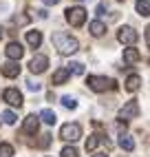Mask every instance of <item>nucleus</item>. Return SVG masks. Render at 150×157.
<instances>
[{
	"label": "nucleus",
	"instance_id": "obj_1",
	"mask_svg": "<svg viewBox=\"0 0 150 157\" xmlns=\"http://www.w3.org/2000/svg\"><path fill=\"white\" fill-rule=\"evenodd\" d=\"M53 44H55V49L60 51L62 56H73L75 51L80 49L77 40H75L71 33H64V31H58V33H53Z\"/></svg>",
	"mask_w": 150,
	"mask_h": 157
},
{
	"label": "nucleus",
	"instance_id": "obj_2",
	"mask_svg": "<svg viewBox=\"0 0 150 157\" xmlns=\"http://www.w3.org/2000/svg\"><path fill=\"white\" fill-rule=\"evenodd\" d=\"M88 86L97 93H104V91L117 89V82L111 80V78H104V75H88Z\"/></svg>",
	"mask_w": 150,
	"mask_h": 157
},
{
	"label": "nucleus",
	"instance_id": "obj_3",
	"mask_svg": "<svg viewBox=\"0 0 150 157\" xmlns=\"http://www.w3.org/2000/svg\"><path fill=\"white\" fill-rule=\"evenodd\" d=\"M60 137L62 140H66V142H77L80 137H82V126H80V124H64V126L60 128Z\"/></svg>",
	"mask_w": 150,
	"mask_h": 157
},
{
	"label": "nucleus",
	"instance_id": "obj_4",
	"mask_svg": "<svg viewBox=\"0 0 150 157\" xmlns=\"http://www.w3.org/2000/svg\"><path fill=\"white\" fill-rule=\"evenodd\" d=\"M66 20L71 27H82L84 20H86V9L84 7H71L66 9Z\"/></svg>",
	"mask_w": 150,
	"mask_h": 157
},
{
	"label": "nucleus",
	"instance_id": "obj_5",
	"mask_svg": "<svg viewBox=\"0 0 150 157\" xmlns=\"http://www.w3.org/2000/svg\"><path fill=\"white\" fill-rule=\"evenodd\" d=\"M137 38H139V33H137L133 27H122L119 33H117V40H119L122 44H135Z\"/></svg>",
	"mask_w": 150,
	"mask_h": 157
},
{
	"label": "nucleus",
	"instance_id": "obj_6",
	"mask_svg": "<svg viewBox=\"0 0 150 157\" xmlns=\"http://www.w3.org/2000/svg\"><path fill=\"white\" fill-rule=\"evenodd\" d=\"M139 115V104H137V100H130L126 104V106L119 111V117H122V122H126V120H135Z\"/></svg>",
	"mask_w": 150,
	"mask_h": 157
},
{
	"label": "nucleus",
	"instance_id": "obj_7",
	"mask_svg": "<svg viewBox=\"0 0 150 157\" xmlns=\"http://www.w3.org/2000/svg\"><path fill=\"white\" fill-rule=\"evenodd\" d=\"M2 98H5V102L7 104H11V106H22V93H20L18 89H7L5 93H2Z\"/></svg>",
	"mask_w": 150,
	"mask_h": 157
},
{
	"label": "nucleus",
	"instance_id": "obj_8",
	"mask_svg": "<svg viewBox=\"0 0 150 157\" xmlns=\"http://www.w3.org/2000/svg\"><path fill=\"white\" fill-rule=\"evenodd\" d=\"M47 67H49V58H47V56H36L33 60L29 62L31 73H44V71H47Z\"/></svg>",
	"mask_w": 150,
	"mask_h": 157
},
{
	"label": "nucleus",
	"instance_id": "obj_9",
	"mask_svg": "<svg viewBox=\"0 0 150 157\" xmlns=\"http://www.w3.org/2000/svg\"><path fill=\"white\" fill-rule=\"evenodd\" d=\"M5 53H7L9 60H20V58H22V53H24V49H22V44H20V42H9L7 49H5Z\"/></svg>",
	"mask_w": 150,
	"mask_h": 157
},
{
	"label": "nucleus",
	"instance_id": "obj_10",
	"mask_svg": "<svg viewBox=\"0 0 150 157\" xmlns=\"http://www.w3.org/2000/svg\"><path fill=\"white\" fill-rule=\"evenodd\" d=\"M0 73H2L5 78H18L20 75V67H18V62H7V64L0 67Z\"/></svg>",
	"mask_w": 150,
	"mask_h": 157
},
{
	"label": "nucleus",
	"instance_id": "obj_11",
	"mask_svg": "<svg viewBox=\"0 0 150 157\" xmlns=\"http://www.w3.org/2000/svg\"><path fill=\"white\" fill-rule=\"evenodd\" d=\"M71 78V71L66 69V67H60L55 73H53V78H51V84H64Z\"/></svg>",
	"mask_w": 150,
	"mask_h": 157
},
{
	"label": "nucleus",
	"instance_id": "obj_12",
	"mask_svg": "<svg viewBox=\"0 0 150 157\" xmlns=\"http://www.w3.org/2000/svg\"><path fill=\"white\" fill-rule=\"evenodd\" d=\"M38 128H40V120L36 117V115H29V117L24 120V133L36 135V133H38Z\"/></svg>",
	"mask_w": 150,
	"mask_h": 157
},
{
	"label": "nucleus",
	"instance_id": "obj_13",
	"mask_svg": "<svg viewBox=\"0 0 150 157\" xmlns=\"http://www.w3.org/2000/svg\"><path fill=\"white\" fill-rule=\"evenodd\" d=\"M139 58H141V53L137 49H124V62L126 64H135V62H139Z\"/></svg>",
	"mask_w": 150,
	"mask_h": 157
},
{
	"label": "nucleus",
	"instance_id": "obj_14",
	"mask_svg": "<svg viewBox=\"0 0 150 157\" xmlns=\"http://www.w3.org/2000/svg\"><path fill=\"white\" fill-rule=\"evenodd\" d=\"M88 31H91V36L99 38V36H104V31H106V25H104V22H99V20H93V22L88 25Z\"/></svg>",
	"mask_w": 150,
	"mask_h": 157
},
{
	"label": "nucleus",
	"instance_id": "obj_15",
	"mask_svg": "<svg viewBox=\"0 0 150 157\" xmlns=\"http://www.w3.org/2000/svg\"><path fill=\"white\" fill-rule=\"evenodd\" d=\"M27 42L33 49H38L42 44V33H40V31H29V33H27Z\"/></svg>",
	"mask_w": 150,
	"mask_h": 157
},
{
	"label": "nucleus",
	"instance_id": "obj_16",
	"mask_svg": "<svg viewBox=\"0 0 150 157\" xmlns=\"http://www.w3.org/2000/svg\"><path fill=\"white\" fill-rule=\"evenodd\" d=\"M139 86H141V78H139V75H128V80H126V91L135 93Z\"/></svg>",
	"mask_w": 150,
	"mask_h": 157
},
{
	"label": "nucleus",
	"instance_id": "obj_17",
	"mask_svg": "<svg viewBox=\"0 0 150 157\" xmlns=\"http://www.w3.org/2000/svg\"><path fill=\"white\" fill-rule=\"evenodd\" d=\"M38 120H42L44 124H55V122H58V115L53 113L51 109H44V111L40 113V117H38Z\"/></svg>",
	"mask_w": 150,
	"mask_h": 157
},
{
	"label": "nucleus",
	"instance_id": "obj_18",
	"mask_svg": "<svg viewBox=\"0 0 150 157\" xmlns=\"http://www.w3.org/2000/svg\"><path fill=\"white\" fill-rule=\"evenodd\" d=\"M119 146H122L124 151H128V153L135 151V142H133L130 137H128V135H119Z\"/></svg>",
	"mask_w": 150,
	"mask_h": 157
},
{
	"label": "nucleus",
	"instance_id": "obj_19",
	"mask_svg": "<svg viewBox=\"0 0 150 157\" xmlns=\"http://www.w3.org/2000/svg\"><path fill=\"white\" fill-rule=\"evenodd\" d=\"M137 11L146 18L150 13V2H148V0H137Z\"/></svg>",
	"mask_w": 150,
	"mask_h": 157
},
{
	"label": "nucleus",
	"instance_id": "obj_20",
	"mask_svg": "<svg viewBox=\"0 0 150 157\" xmlns=\"http://www.w3.org/2000/svg\"><path fill=\"white\" fill-rule=\"evenodd\" d=\"M102 142V135H91V137L86 140V151H95V146H97Z\"/></svg>",
	"mask_w": 150,
	"mask_h": 157
},
{
	"label": "nucleus",
	"instance_id": "obj_21",
	"mask_svg": "<svg viewBox=\"0 0 150 157\" xmlns=\"http://www.w3.org/2000/svg\"><path fill=\"white\" fill-rule=\"evenodd\" d=\"M0 157H13V146L11 144H0Z\"/></svg>",
	"mask_w": 150,
	"mask_h": 157
},
{
	"label": "nucleus",
	"instance_id": "obj_22",
	"mask_svg": "<svg viewBox=\"0 0 150 157\" xmlns=\"http://www.w3.org/2000/svg\"><path fill=\"white\" fill-rule=\"evenodd\" d=\"M62 157H80V153H77V148H73V146H64Z\"/></svg>",
	"mask_w": 150,
	"mask_h": 157
},
{
	"label": "nucleus",
	"instance_id": "obj_23",
	"mask_svg": "<svg viewBox=\"0 0 150 157\" xmlns=\"http://www.w3.org/2000/svg\"><path fill=\"white\" fill-rule=\"evenodd\" d=\"M62 104H64L66 109H75V106H77V102H75L71 95H64V98H62Z\"/></svg>",
	"mask_w": 150,
	"mask_h": 157
},
{
	"label": "nucleus",
	"instance_id": "obj_24",
	"mask_svg": "<svg viewBox=\"0 0 150 157\" xmlns=\"http://www.w3.org/2000/svg\"><path fill=\"white\" fill-rule=\"evenodd\" d=\"M2 120H5V124H13L18 117H16V115H13L11 111H5V113H2Z\"/></svg>",
	"mask_w": 150,
	"mask_h": 157
},
{
	"label": "nucleus",
	"instance_id": "obj_25",
	"mask_svg": "<svg viewBox=\"0 0 150 157\" xmlns=\"http://www.w3.org/2000/svg\"><path fill=\"white\" fill-rule=\"evenodd\" d=\"M73 73H77V75H82V73H84V64H80V62H73ZM71 67H66V69H71Z\"/></svg>",
	"mask_w": 150,
	"mask_h": 157
},
{
	"label": "nucleus",
	"instance_id": "obj_26",
	"mask_svg": "<svg viewBox=\"0 0 150 157\" xmlns=\"http://www.w3.org/2000/svg\"><path fill=\"white\" fill-rule=\"evenodd\" d=\"M29 22V16H16L13 18V25H27Z\"/></svg>",
	"mask_w": 150,
	"mask_h": 157
},
{
	"label": "nucleus",
	"instance_id": "obj_27",
	"mask_svg": "<svg viewBox=\"0 0 150 157\" xmlns=\"http://www.w3.org/2000/svg\"><path fill=\"white\" fill-rule=\"evenodd\" d=\"M51 142V135H42V140H40V146H49Z\"/></svg>",
	"mask_w": 150,
	"mask_h": 157
},
{
	"label": "nucleus",
	"instance_id": "obj_28",
	"mask_svg": "<svg viewBox=\"0 0 150 157\" xmlns=\"http://www.w3.org/2000/svg\"><path fill=\"white\" fill-rule=\"evenodd\" d=\"M104 11H106V2H102V5L97 7V13H104Z\"/></svg>",
	"mask_w": 150,
	"mask_h": 157
},
{
	"label": "nucleus",
	"instance_id": "obj_29",
	"mask_svg": "<svg viewBox=\"0 0 150 157\" xmlns=\"http://www.w3.org/2000/svg\"><path fill=\"white\" fill-rule=\"evenodd\" d=\"M60 0H44V5H58Z\"/></svg>",
	"mask_w": 150,
	"mask_h": 157
},
{
	"label": "nucleus",
	"instance_id": "obj_30",
	"mask_svg": "<svg viewBox=\"0 0 150 157\" xmlns=\"http://www.w3.org/2000/svg\"><path fill=\"white\" fill-rule=\"evenodd\" d=\"M93 157H108V155H106V153H95Z\"/></svg>",
	"mask_w": 150,
	"mask_h": 157
},
{
	"label": "nucleus",
	"instance_id": "obj_31",
	"mask_svg": "<svg viewBox=\"0 0 150 157\" xmlns=\"http://www.w3.org/2000/svg\"><path fill=\"white\" fill-rule=\"evenodd\" d=\"M0 38H2V27H0Z\"/></svg>",
	"mask_w": 150,
	"mask_h": 157
}]
</instances>
